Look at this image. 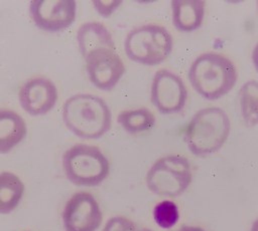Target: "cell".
<instances>
[{
  "mask_svg": "<svg viewBox=\"0 0 258 231\" xmlns=\"http://www.w3.org/2000/svg\"><path fill=\"white\" fill-rule=\"evenodd\" d=\"M86 69L91 82L101 90H111L125 73V65L116 50H105L91 55Z\"/></svg>",
  "mask_w": 258,
  "mask_h": 231,
  "instance_id": "cell-10",
  "label": "cell"
},
{
  "mask_svg": "<svg viewBox=\"0 0 258 231\" xmlns=\"http://www.w3.org/2000/svg\"><path fill=\"white\" fill-rule=\"evenodd\" d=\"M118 124L129 134H137L151 130L155 125V117L145 107L126 109L117 117Z\"/></svg>",
  "mask_w": 258,
  "mask_h": 231,
  "instance_id": "cell-17",
  "label": "cell"
},
{
  "mask_svg": "<svg viewBox=\"0 0 258 231\" xmlns=\"http://www.w3.org/2000/svg\"><path fill=\"white\" fill-rule=\"evenodd\" d=\"M240 111L247 128L258 125V80L246 81L239 90Z\"/></svg>",
  "mask_w": 258,
  "mask_h": 231,
  "instance_id": "cell-16",
  "label": "cell"
},
{
  "mask_svg": "<svg viewBox=\"0 0 258 231\" xmlns=\"http://www.w3.org/2000/svg\"><path fill=\"white\" fill-rule=\"evenodd\" d=\"M57 101L55 84L46 77H33L20 88L19 102L30 116H43L50 111Z\"/></svg>",
  "mask_w": 258,
  "mask_h": 231,
  "instance_id": "cell-11",
  "label": "cell"
},
{
  "mask_svg": "<svg viewBox=\"0 0 258 231\" xmlns=\"http://www.w3.org/2000/svg\"><path fill=\"white\" fill-rule=\"evenodd\" d=\"M66 231H96L102 224L99 203L89 192H77L66 203L61 213Z\"/></svg>",
  "mask_w": 258,
  "mask_h": 231,
  "instance_id": "cell-8",
  "label": "cell"
},
{
  "mask_svg": "<svg viewBox=\"0 0 258 231\" xmlns=\"http://www.w3.org/2000/svg\"><path fill=\"white\" fill-rule=\"evenodd\" d=\"M136 229L132 220L124 216H114L106 222L103 231H136Z\"/></svg>",
  "mask_w": 258,
  "mask_h": 231,
  "instance_id": "cell-19",
  "label": "cell"
},
{
  "mask_svg": "<svg viewBox=\"0 0 258 231\" xmlns=\"http://www.w3.org/2000/svg\"><path fill=\"white\" fill-rule=\"evenodd\" d=\"M250 231H258V218L252 223Z\"/></svg>",
  "mask_w": 258,
  "mask_h": 231,
  "instance_id": "cell-23",
  "label": "cell"
},
{
  "mask_svg": "<svg viewBox=\"0 0 258 231\" xmlns=\"http://www.w3.org/2000/svg\"><path fill=\"white\" fill-rule=\"evenodd\" d=\"M150 97L159 112L177 113L185 106L187 89L177 74L162 68L157 70L152 78Z\"/></svg>",
  "mask_w": 258,
  "mask_h": 231,
  "instance_id": "cell-7",
  "label": "cell"
},
{
  "mask_svg": "<svg viewBox=\"0 0 258 231\" xmlns=\"http://www.w3.org/2000/svg\"><path fill=\"white\" fill-rule=\"evenodd\" d=\"M238 74L234 63L225 55L206 52L190 64L188 79L194 89L208 100H216L235 86Z\"/></svg>",
  "mask_w": 258,
  "mask_h": 231,
  "instance_id": "cell-2",
  "label": "cell"
},
{
  "mask_svg": "<svg viewBox=\"0 0 258 231\" xmlns=\"http://www.w3.org/2000/svg\"><path fill=\"white\" fill-rule=\"evenodd\" d=\"M24 189V184L17 175L6 171L0 173V214L7 215L17 208Z\"/></svg>",
  "mask_w": 258,
  "mask_h": 231,
  "instance_id": "cell-15",
  "label": "cell"
},
{
  "mask_svg": "<svg viewBox=\"0 0 258 231\" xmlns=\"http://www.w3.org/2000/svg\"><path fill=\"white\" fill-rule=\"evenodd\" d=\"M77 41L84 59L105 50H116L113 36L101 22L91 21L81 25L77 32Z\"/></svg>",
  "mask_w": 258,
  "mask_h": 231,
  "instance_id": "cell-12",
  "label": "cell"
},
{
  "mask_svg": "<svg viewBox=\"0 0 258 231\" xmlns=\"http://www.w3.org/2000/svg\"><path fill=\"white\" fill-rule=\"evenodd\" d=\"M230 131L231 122L223 108L205 107L197 111L187 124L184 142L192 155L206 157L223 147Z\"/></svg>",
  "mask_w": 258,
  "mask_h": 231,
  "instance_id": "cell-3",
  "label": "cell"
},
{
  "mask_svg": "<svg viewBox=\"0 0 258 231\" xmlns=\"http://www.w3.org/2000/svg\"><path fill=\"white\" fill-rule=\"evenodd\" d=\"M172 23L181 32L199 29L204 21L206 1L204 0H172Z\"/></svg>",
  "mask_w": 258,
  "mask_h": 231,
  "instance_id": "cell-13",
  "label": "cell"
},
{
  "mask_svg": "<svg viewBox=\"0 0 258 231\" xmlns=\"http://www.w3.org/2000/svg\"><path fill=\"white\" fill-rule=\"evenodd\" d=\"M252 62L256 71L258 72V42L255 44L252 51Z\"/></svg>",
  "mask_w": 258,
  "mask_h": 231,
  "instance_id": "cell-22",
  "label": "cell"
},
{
  "mask_svg": "<svg viewBox=\"0 0 258 231\" xmlns=\"http://www.w3.org/2000/svg\"><path fill=\"white\" fill-rule=\"evenodd\" d=\"M256 4H257V9H258V1H257V3H256Z\"/></svg>",
  "mask_w": 258,
  "mask_h": 231,
  "instance_id": "cell-25",
  "label": "cell"
},
{
  "mask_svg": "<svg viewBox=\"0 0 258 231\" xmlns=\"http://www.w3.org/2000/svg\"><path fill=\"white\" fill-rule=\"evenodd\" d=\"M146 186L153 194L175 198L183 194L192 181L188 160L179 155L159 158L146 174Z\"/></svg>",
  "mask_w": 258,
  "mask_h": 231,
  "instance_id": "cell-6",
  "label": "cell"
},
{
  "mask_svg": "<svg viewBox=\"0 0 258 231\" xmlns=\"http://www.w3.org/2000/svg\"><path fill=\"white\" fill-rule=\"evenodd\" d=\"M62 169L67 179L77 186L95 187L109 175V161L96 146L77 144L62 155Z\"/></svg>",
  "mask_w": 258,
  "mask_h": 231,
  "instance_id": "cell-4",
  "label": "cell"
},
{
  "mask_svg": "<svg viewBox=\"0 0 258 231\" xmlns=\"http://www.w3.org/2000/svg\"><path fill=\"white\" fill-rule=\"evenodd\" d=\"M168 231H206L204 228L200 226H192V225H182L176 229H169Z\"/></svg>",
  "mask_w": 258,
  "mask_h": 231,
  "instance_id": "cell-21",
  "label": "cell"
},
{
  "mask_svg": "<svg viewBox=\"0 0 258 231\" xmlns=\"http://www.w3.org/2000/svg\"><path fill=\"white\" fill-rule=\"evenodd\" d=\"M26 134V124L17 112L0 108V154L9 153L23 141Z\"/></svg>",
  "mask_w": 258,
  "mask_h": 231,
  "instance_id": "cell-14",
  "label": "cell"
},
{
  "mask_svg": "<svg viewBox=\"0 0 258 231\" xmlns=\"http://www.w3.org/2000/svg\"><path fill=\"white\" fill-rule=\"evenodd\" d=\"M29 13L38 28L56 32L74 23L77 3L74 0H33L29 3Z\"/></svg>",
  "mask_w": 258,
  "mask_h": 231,
  "instance_id": "cell-9",
  "label": "cell"
},
{
  "mask_svg": "<svg viewBox=\"0 0 258 231\" xmlns=\"http://www.w3.org/2000/svg\"><path fill=\"white\" fill-rule=\"evenodd\" d=\"M173 40L166 28L145 24L132 29L124 41L125 53L131 60L144 65H157L171 53Z\"/></svg>",
  "mask_w": 258,
  "mask_h": 231,
  "instance_id": "cell-5",
  "label": "cell"
},
{
  "mask_svg": "<svg viewBox=\"0 0 258 231\" xmlns=\"http://www.w3.org/2000/svg\"><path fill=\"white\" fill-rule=\"evenodd\" d=\"M153 220L162 229H171L179 220L177 205L171 200L158 202L152 210Z\"/></svg>",
  "mask_w": 258,
  "mask_h": 231,
  "instance_id": "cell-18",
  "label": "cell"
},
{
  "mask_svg": "<svg viewBox=\"0 0 258 231\" xmlns=\"http://www.w3.org/2000/svg\"><path fill=\"white\" fill-rule=\"evenodd\" d=\"M95 10L102 17L111 16L122 4L120 0H95L92 2Z\"/></svg>",
  "mask_w": 258,
  "mask_h": 231,
  "instance_id": "cell-20",
  "label": "cell"
},
{
  "mask_svg": "<svg viewBox=\"0 0 258 231\" xmlns=\"http://www.w3.org/2000/svg\"><path fill=\"white\" fill-rule=\"evenodd\" d=\"M62 121L77 137L96 140L111 128L112 113L106 101L90 93H78L69 97L62 105Z\"/></svg>",
  "mask_w": 258,
  "mask_h": 231,
  "instance_id": "cell-1",
  "label": "cell"
},
{
  "mask_svg": "<svg viewBox=\"0 0 258 231\" xmlns=\"http://www.w3.org/2000/svg\"><path fill=\"white\" fill-rule=\"evenodd\" d=\"M136 231H153V230H151V229H149V228H140V229H136Z\"/></svg>",
  "mask_w": 258,
  "mask_h": 231,
  "instance_id": "cell-24",
  "label": "cell"
}]
</instances>
